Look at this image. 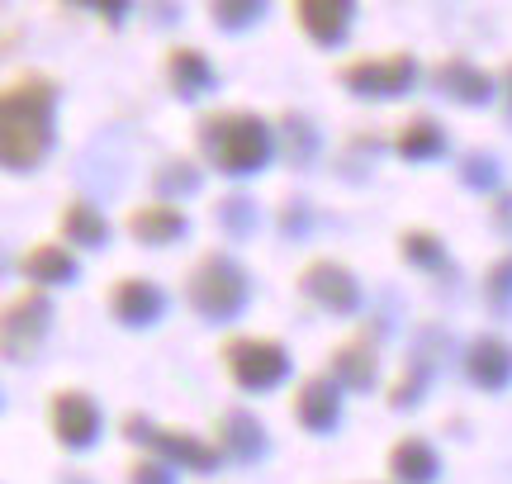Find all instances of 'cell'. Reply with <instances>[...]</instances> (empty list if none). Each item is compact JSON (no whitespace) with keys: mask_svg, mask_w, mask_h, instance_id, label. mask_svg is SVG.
I'll return each mask as SVG.
<instances>
[{"mask_svg":"<svg viewBox=\"0 0 512 484\" xmlns=\"http://www.w3.org/2000/svg\"><path fill=\"white\" fill-rule=\"evenodd\" d=\"M57 81L48 72H19L0 91V162L5 171H38L53 152Z\"/></svg>","mask_w":512,"mask_h":484,"instance_id":"1","label":"cell"},{"mask_svg":"<svg viewBox=\"0 0 512 484\" xmlns=\"http://www.w3.org/2000/svg\"><path fill=\"white\" fill-rule=\"evenodd\" d=\"M195 148L209 171H219L228 181H247L280 157V129L266 114L223 105V110H204L195 119Z\"/></svg>","mask_w":512,"mask_h":484,"instance_id":"2","label":"cell"},{"mask_svg":"<svg viewBox=\"0 0 512 484\" xmlns=\"http://www.w3.org/2000/svg\"><path fill=\"white\" fill-rule=\"evenodd\" d=\"M252 299V276L233 252H200L195 266L185 271V304L204 323H233Z\"/></svg>","mask_w":512,"mask_h":484,"instance_id":"3","label":"cell"},{"mask_svg":"<svg viewBox=\"0 0 512 484\" xmlns=\"http://www.w3.org/2000/svg\"><path fill=\"white\" fill-rule=\"evenodd\" d=\"M119 437L133 442V447H143L147 456L171 461L176 470H190V475H214L223 466V451L214 437H200L190 428H166L152 413H138V409L119 418Z\"/></svg>","mask_w":512,"mask_h":484,"instance_id":"4","label":"cell"},{"mask_svg":"<svg viewBox=\"0 0 512 484\" xmlns=\"http://www.w3.org/2000/svg\"><path fill=\"white\" fill-rule=\"evenodd\" d=\"M219 361L228 380L238 385L242 394H271L290 380L294 361H290V347L280 337H266V333H233L219 342Z\"/></svg>","mask_w":512,"mask_h":484,"instance_id":"5","label":"cell"},{"mask_svg":"<svg viewBox=\"0 0 512 484\" xmlns=\"http://www.w3.org/2000/svg\"><path fill=\"white\" fill-rule=\"evenodd\" d=\"M427 76L413 53H361V57H347L337 62V81L342 91L356 95V100H375V105H389V100H403V95L418 91V81Z\"/></svg>","mask_w":512,"mask_h":484,"instance_id":"6","label":"cell"},{"mask_svg":"<svg viewBox=\"0 0 512 484\" xmlns=\"http://www.w3.org/2000/svg\"><path fill=\"white\" fill-rule=\"evenodd\" d=\"M294 285H299V295L309 299L313 309H323L332 318H356L361 304H366V290H361L356 271L337 257H309L299 266Z\"/></svg>","mask_w":512,"mask_h":484,"instance_id":"7","label":"cell"},{"mask_svg":"<svg viewBox=\"0 0 512 484\" xmlns=\"http://www.w3.org/2000/svg\"><path fill=\"white\" fill-rule=\"evenodd\" d=\"M53 328V299L43 285H24L5 299V318H0V337H5V356L10 361H29L43 347V337Z\"/></svg>","mask_w":512,"mask_h":484,"instance_id":"8","label":"cell"},{"mask_svg":"<svg viewBox=\"0 0 512 484\" xmlns=\"http://www.w3.org/2000/svg\"><path fill=\"white\" fill-rule=\"evenodd\" d=\"M427 86H432L441 100L460 105V110L498 105V72L479 67L475 57H465V53H451V57H441V62H432V67H427Z\"/></svg>","mask_w":512,"mask_h":484,"instance_id":"9","label":"cell"},{"mask_svg":"<svg viewBox=\"0 0 512 484\" xmlns=\"http://www.w3.org/2000/svg\"><path fill=\"white\" fill-rule=\"evenodd\" d=\"M48 432L62 451H91L105 432V413L86 390L67 385V390H53V399H48Z\"/></svg>","mask_w":512,"mask_h":484,"instance_id":"10","label":"cell"},{"mask_svg":"<svg viewBox=\"0 0 512 484\" xmlns=\"http://www.w3.org/2000/svg\"><path fill=\"white\" fill-rule=\"evenodd\" d=\"M105 309L119 328H157L171 309V295H166L162 285L152 276H119L110 285V295H105Z\"/></svg>","mask_w":512,"mask_h":484,"instance_id":"11","label":"cell"},{"mask_svg":"<svg viewBox=\"0 0 512 484\" xmlns=\"http://www.w3.org/2000/svg\"><path fill=\"white\" fill-rule=\"evenodd\" d=\"M342 399H347V390H342L328 371L304 375L290 394V418L309 432V437H328V432H337V423H342Z\"/></svg>","mask_w":512,"mask_h":484,"instance_id":"12","label":"cell"},{"mask_svg":"<svg viewBox=\"0 0 512 484\" xmlns=\"http://www.w3.org/2000/svg\"><path fill=\"white\" fill-rule=\"evenodd\" d=\"M356 10L361 0H290V15L299 24V34L309 38L313 48L337 53L356 29Z\"/></svg>","mask_w":512,"mask_h":484,"instance_id":"13","label":"cell"},{"mask_svg":"<svg viewBox=\"0 0 512 484\" xmlns=\"http://www.w3.org/2000/svg\"><path fill=\"white\" fill-rule=\"evenodd\" d=\"M162 76H166V91L176 95V100H185V105L209 100V95L219 91V67L195 43H171L162 57Z\"/></svg>","mask_w":512,"mask_h":484,"instance_id":"14","label":"cell"},{"mask_svg":"<svg viewBox=\"0 0 512 484\" xmlns=\"http://www.w3.org/2000/svg\"><path fill=\"white\" fill-rule=\"evenodd\" d=\"M214 442H219L223 461H233V466H256V461L271 456L266 423L252 409H242V404H233V409H223L214 418Z\"/></svg>","mask_w":512,"mask_h":484,"instance_id":"15","label":"cell"},{"mask_svg":"<svg viewBox=\"0 0 512 484\" xmlns=\"http://www.w3.org/2000/svg\"><path fill=\"white\" fill-rule=\"evenodd\" d=\"M124 228L138 247H171V242H181L185 233H190V214H185L181 205H171V200H157V195H152V200L128 209Z\"/></svg>","mask_w":512,"mask_h":484,"instance_id":"16","label":"cell"},{"mask_svg":"<svg viewBox=\"0 0 512 484\" xmlns=\"http://www.w3.org/2000/svg\"><path fill=\"white\" fill-rule=\"evenodd\" d=\"M19 276H24V285H43V290L76 285V280H81V257H76L72 242L43 238L19 257Z\"/></svg>","mask_w":512,"mask_h":484,"instance_id":"17","label":"cell"},{"mask_svg":"<svg viewBox=\"0 0 512 484\" xmlns=\"http://www.w3.org/2000/svg\"><path fill=\"white\" fill-rule=\"evenodd\" d=\"M465 375L484 394H503L512 385V342L498 333H479L465 347Z\"/></svg>","mask_w":512,"mask_h":484,"instance_id":"18","label":"cell"},{"mask_svg":"<svg viewBox=\"0 0 512 484\" xmlns=\"http://www.w3.org/2000/svg\"><path fill=\"white\" fill-rule=\"evenodd\" d=\"M389 152L403 157L408 167H427V162H441V157L451 152V138L441 129V119H432V114H408V119L394 124V133H389Z\"/></svg>","mask_w":512,"mask_h":484,"instance_id":"19","label":"cell"},{"mask_svg":"<svg viewBox=\"0 0 512 484\" xmlns=\"http://www.w3.org/2000/svg\"><path fill=\"white\" fill-rule=\"evenodd\" d=\"M328 375L347 394H366L370 385L380 380V347H375L366 333L337 342V347L328 352Z\"/></svg>","mask_w":512,"mask_h":484,"instance_id":"20","label":"cell"},{"mask_svg":"<svg viewBox=\"0 0 512 484\" xmlns=\"http://www.w3.org/2000/svg\"><path fill=\"white\" fill-rule=\"evenodd\" d=\"M110 219H105V209L86 200V195H72L67 205L57 209V238L72 242L76 252H100V247H110Z\"/></svg>","mask_w":512,"mask_h":484,"instance_id":"21","label":"cell"},{"mask_svg":"<svg viewBox=\"0 0 512 484\" xmlns=\"http://www.w3.org/2000/svg\"><path fill=\"white\" fill-rule=\"evenodd\" d=\"M384 470H389L394 484H437L441 480V456L427 437H399V442L389 447Z\"/></svg>","mask_w":512,"mask_h":484,"instance_id":"22","label":"cell"},{"mask_svg":"<svg viewBox=\"0 0 512 484\" xmlns=\"http://www.w3.org/2000/svg\"><path fill=\"white\" fill-rule=\"evenodd\" d=\"M399 261L403 266H413L422 276H456V266H451V252H446V242L441 233L432 228H403L399 233Z\"/></svg>","mask_w":512,"mask_h":484,"instance_id":"23","label":"cell"},{"mask_svg":"<svg viewBox=\"0 0 512 484\" xmlns=\"http://www.w3.org/2000/svg\"><path fill=\"white\" fill-rule=\"evenodd\" d=\"M432 375H437V352H427V347H413V352L403 356L399 375H394V385H389V409H418L427 385H432Z\"/></svg>","mask_w":512,"mask_h":484,"instance_id":"24","label":"cell"},{"mask_svg":"<svg viewBox=\"0 0 512 484\" xmlns=\"http://www.w3.org/2000/svg\"><path fill=\"white\" fill-rule=\"evenodd\" d=\"M204 190V162L200 157H166L152 167V195L157 200H171V205H185L190 195Z\"/></svg>","mask_w":512,"mask_h":484,"instance_id":"25","label":"cell"},{"mask_svg":"<svg viewBox=\"0 0 512 484\" xmlns=\"http://www.w3.org/2000/svg\"><path fill=\"white\" fill-rule=\"evenodd\" d=\"M275 129H280V157H285L290 167H313V157H318V148H323V138H318L309 114L285 110L280 119H275Z\"/></svg>","mask_w":512,"mask_h":484,"instance_id":"26","label":"cell"},{"mask_svg":"<svg viewBox=\"0 0 512 484\" xmlns=\"http://www.w3.org/2000/svg\"><path fill=\"white\" fill-rule=\"evenodd\" d=\"M204 15L219 34H252L261 19L271 15V0H204Z\"/></svg>","mask_w":512,"mask_h":484,"instance_id":"27","label":"cell"},{"mask_svg":"<svg viewBox=\"0 0 512 484\" xmlns=\"http://www.w3.org/2000/svg\"><path fill=\"white\" fill-rule=\"evenodd\" d=\"M214 224H219L223 238H252L256 224H261V214H256V200L252 195H242V190H233V195H223L219 205H214Z\"/></svg>","mask_w":512,"mask_h":484,"instance_id":"28","label":"cell"},{"mask_svg":"<svg viewBox=\"0 0 512 484\" xmlns=\"http://www.w3.org/2000/svg\"><path fill=\"white\" fill-rule=\"evenodd\" d=\"M456 181L475 195H498V181H503V167L489 148H470L465 157L456 162Z\"/></svg>","mask_w":512,"mask_h":484,"instance_id":"29","label":"cell"},{"mask_svg":"<svg viewBox=\"0 0 512 484\" xmlns=\"http://www.w3.org/2000/svg\"><path fill=\"white\" fill-rule=\"evenodd\" d=\"M484 304H489L494 314H508L512 309V252H503V257L484 271Z\"/></svg>","mask_w":512,"mask_h":484,"instance_id":"30","label":"cell"},{"mask_svg":"<svg viewBox=\"0 0 512 484\" xmlns=\"http://www.w3.org/2000/svg\"><path fill=\"white\" fill-rule=\"evenodd\" d=\"M57 5H67V10H86V15H95L100 24H110V29H119V24L138 10V0H57Z\"/></svg>","mask_w":512,"mask_h":484,"instance_id":"31","label":"cell"},{"mask_svg":"<svg viewBox=\"0 0 512 484\" xmlns=\"http://www.w3.org/2000/svg\"><path fill=\"white\" fill-rule=\"evenodd\" d=\"M128 484H176V466L162 461V456H138L133 466H128Z\"/></svg>","mask_w":512,"mask_h":484,"instance_id":"32","label":"cell"},{"mask_svg":"<svg viewBox=\"0 0 512 484\" xmlns=\"http://www.w3.org/2000/svg\"><path fill=\"white\" fill-rule=\"evenodd\" d=\"M309 224H313L309 200H285V205H280V233H285V238H304Z\"/></svg>","mask_w":512,"mask_h":484,"instance_id":"33","label":"cell"},{"mask_svg":"<svg viewBox=\"0 0 512 484\" xmlns=\"http://www.w3.org/2000/svg\"><path fill=\"white\" fill-rule=\"evenodd\" d=\"M494 205H489V219H494V228L503 233V238H512V190H498V195H489Z\"/></svg>","mask_w":512,"mask_h":484,"instance_id":"34","label":"cell"},{"mask_svg":"<svg viewBox=\"0 0 512 484\" xmlns=\"http://www.w3.org/2000/svg\"><path fill=\"white\" fill-rule=\"evenodd\" d=\"M498 105H503V119L512 124V57L498 67Z\"/></svg>","mask_w":512,"mask_h":484,"instance_id":"35","label":"cell"},{"mask_svg":"<svg viewBox=\"0 0 512 484\" xmlns=\"http://www.w3.org/2000/svg\"><path fill=\"white\" fill-rule=\"evenodd\" d=\"M389 484H394V480H389Z\"/></svg>","mask_w":512,"mask_h":484,"instance_id":"36","label":"cell"}]
</instances>
